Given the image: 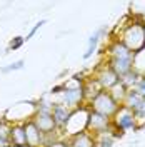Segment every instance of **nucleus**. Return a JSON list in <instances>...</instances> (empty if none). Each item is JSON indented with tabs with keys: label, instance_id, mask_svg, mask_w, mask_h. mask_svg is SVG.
I'll use <instances>...</instances> for the list:
<instances>
[{
	"label": "nucleus",
	"instance_id": "f257e3e1",
	"mask_svg": "<svg viewBox=\"0 0 145 147\" xmlns=\"http://www.w3.org/2000/svg\"><path fill=\"white\" fill-rule=\"evenodd\" d=\"M115 40H120L122 44L125 45L134 52H140L145 49V22L144 17H138V20H132L128 25H124L122 32H120V37L115 38Z\"/></svg>",
	"mask_w": 145,
	"mask_h": 147
},
{
	"label": "nucleus",
	"instance_id": "f03ea898",
	"mask_svg": "<svg viewBox=\"0 0 145 147\" xmlns=\"http://www.w3.org/2000/svg\"><path fill=\"white\" fill-rule=\"evenodd\" d=\"M87 107L90 110H93V112H97V114H102V115L112 119L120 105L112 99V95L107 90H102L99 95H95L92 100L87 102Z\"/></svg>",
	"mask_w": 145,
	"mask_h": 147
},
{
	"label": "nucleus",
	"instance_id": "7ed1b4c3",
	"mask_svg": "<svg viewBox=\"0 0 145 147\" xmlns=\"http://www.w3.org/2000/svg\"><path fill=\"white\" fill-rule=\"evenodd\" d=\"M112 127L115 129L117 132H120L122 136L127 130H132V129L135 130V129H138L137 127V119H135L134 110H130L125 105H120L118 110L113 114V117H112Z\"/></svg>",
	"mask_w": 145,
	"mask_h": 147
},
{
	"label": "nucleus",
	"instance_id": "20e7f679",
	"mask_svg": "<svg viewBox=\"0 0 145 147\" xmlns=\"http://www.w3.org/2000/svg\"><path fill=\"white\" fill-rule=\"evenodd\" d=\"M32 122L47 137H50V136L54 137L57 132V125H55L54 117H52V110H35L32 115Z\"/></svg>",
	"mask_w": 145,
	"mask_h": 147
},
{
	"label": "nucleus",
	"instance_id": "39448f33",
	"mask_svg": "<svg viewBox=\"0 0 145 147\" xmlns=\"http://www.w3.org/2000/svg\"><path fill=\"white\" fill-rule=\"evenodd\" d=\"M55 104H62L68 109H77L85 104V95H83V89L82 85H75V87H65V90L60 94V100Z\"/></svg>",
	"mask_w": 145,
	"mask_h": 147
},
{
	"label": "nucleus",
	"instance_id": "423d86ee",
	"mask_svg": "<svg viewBox=\"0 0 145 147\" xmlns=\"http://www.w3.org/2000/svg\"><path fill=\"white\" fill-rule=\"evenodd\" d=\"M110 130H112V119L90 110L89 120H87V132L95 137V136L105 134V132H110Z\"/></svg>",
	"mask_w": 145,
	"mask_h": 147
},
{
	"label": "nucleus",
	"instance_id": "0eeeda50",
	"mask_svg": "<svg viewBox=\"0 0 145 147\" xmlns=\"http://www.w3.org/2000/svg\"><path fill=\"white\" fill-rule=\"evenodd\" d=\"M93 79L100 84V87H102L103 90H110L113 85H117V84L120 82L118 75L113 72V70H112L107 64L100 65L99 69L95 70V74H93Z\"/></svg>",
	"mask_w": 145,
	"mask_h": 147
},
{
	"label": "nucleus",
	"instance_id": "6e6552de",
	"mask_svg": "<svg viewBox=\"0 0 145 147\" xmlns=\"http://www.w3.org/2000/svg\"><path fill=\"white\" fill-rule=\"evenodd\" d=\"M23 129H25V140H27V147H45V139L37 125L32 122V117L23 122Z\"/></svg>",
	"mask_w": 145,
	"mask_h": 147
},
{
	"label": "nucleus",
	"instance_id": "1a4fd4ad",
	"mask_svg": "<svg viewBox=\"0 0 145 147\" xmlns=\"http://www.w3.org/2000/svg\"><path fill=\"white\" fill-rule=\"evenodd\" d=\"M110 59H122V60H134L135 54L128 49L125 44H122L120 40H113L109 47H107Z\"/></svg>",
	"mask_w": 145,
	"mask_h": 147
},
{
	"label": "nucleus",
	"instance_id": "9d476101",
	"mask_svg": "<svg viewBox=\"0 0 145 147\" xmlns=\"http://www.w3.org/2000/svg\"><path fill=\"white\" fill-rule=\"evenodd\" d=\"M70 114H72V109L65 107L62 104H55L54 102V107H52V117H54V122L57 125V130H64L67 122L70 119Z\"/></svg>",
	"mask_w": 145,
	"mask_h": 147
},
{
	"label": "nucleus",
	"instance_id": "9b49d317",
	"mask_svg": "<svg viewBox=\"0 0 145 147\" xmlns=\"http://www.w3.org/2000/svg\"><path fill=\"white\" fill-rule=\"evenodd\" d=\"M67 144L68 147H95V137L87 130H83V132L70 136L67 139Z\"/></svg>",
	"mask_w": 145,
	"mask_h": 147
},
{
	"label": "nucleus",
	"instance_id": "f8f14e48",
	"mask_svg": "<svg viewBox=\"0 0 145 147\" xmlns=\"http://www.w3.org/2000/svg\"><path fill=\"white\" fill-rule=\"evenodd\" d=\"M107 65L117 74L118 79H122V77L127 75L130 70H134V60H122V59H110L109 57Z\"/></svg>",
	"mask_w": 145,
	"mask_h": 147
},
{
	"label": "nucleus",
	"instance_id": "ddd939ff",
	"mask_svg": "<svg viewBox=\"0 0 145 147\" xmlns=\"http://www.w3.org/2000/svg\"><path fill=\"white\" fill-rule=\"evenodd\" d=\"M10 147H27L23 122L12 124V132H10Z\"/></svg>",
	"mask_w": 145,
	"mask_h": 147
},
{
	"label": "nucleus",
	"instance_id": "4468645a",
	"mask_svg": "<svg viewBox=\"0 0 145 147\" xmlns=\"http://www.w3.org/2000/svg\"><path fill=\"white\" fill-rule=\"evenodd\" d=\"M82 89H83V95H85V104L89 100H92L95 95H99L100 92L103 90L102 87H100V84L93 79V77H87L83 84H82Z\"/></svg>",
	"mask_w": 145,
	"mask_h": 147
},
{
	"label": "nucleus",
	"instance_id": "2eb2a0df",
	"mask_svg": "<svg viewBox=\"0 0 145 147\" xmlns=\"http://www.w3.org/2000/svg\"><path fill=\"white\" fill-rule=\"evenodd\" d=\"M105 34H107V25H103L102 28H99V30H97V32H95V34H93V35L90 37V38H89L87 52L83 54V59H85V60H89V59H90L92 55L95 54V50H97V45H99L100 38H102L103 35H105Z\"/></svg>",
	"mask_w": 145,
	"mask_h": 147
},
{
	"label": "nucleus",
	"instance_id": "dca6fc26",
	"mask_svg": "<svg viewBox=\"0 0 145 147\" xmlns=\"http://www.w3.org/2000/svg\"><path fill=\"white\" fill-rule=\"evenodd\" d=\"M144 99L145 97L138 90H135V89H128L127 95H125V100H124L122 105H125V107H128L130 110H134V109H137V107L142 104Z\"/></svg>",
	"mask_w": 145,
	"mask_h": 147
},
{
	"label": "nucleus",
	"instance_id": "f3484780",
	"mask_svg": "<svg viewBox=\"0 0 145 147\" xmlns=\"http://www.w3.org/2000/svg\"><path fill=\"white\" fill-rule=\"evenodd\" d=\"M107 92L112 95V99L117 102L118 105H122V104H124V100H125V95H127L128 89L122 82H118L117 85H113V87H112L110 90H107Z\"/></svg>",
	"mask_w": 145,
	"mask_h": 147
},
{
	"label": "nucleus",
	"instance_id": "a211bd4d",
	"mask_svg": "<svg viewBox=\"0 0 145 147\" xmlns=\"http://www.w3.org/2000/svg\"><path fill=\"white\" fill-rule=\"evenodd\" d=\"M140 77H142V75L137 72V70H130L127 75H124V77L120 79V82L124 84L127 89H134V87L137 85V82L140 80Z\"/></svg>",
	"mask_w": 145,
	"mask_h": 147
},
{
	"label": "nucleus",
	"instance_id": "6ab92c4d",
	"mask_svg": "<svg viewBox=\"0 0 145 147\" xmlns=\"http://www.w3.org/2000/svg\"><path fill=\"white\" fill-rule=\"evenodd\" d=\"M10 132H12V122L9 119H0V139L10 140Z\"/></svg>",
	"mask_w": 145,
	"mask_h": 147
},
{
	"label": "nucleus",
	"instance_id": "aec40b11",
	"mask_svg": "<svg viewBox=\"0 0 145 147\" xmlns=\"http://www.w3.org/2000/svg\"><path fill=\"white\" fill-rule=\"evenodd\" d=\"M25 67V60H15V62H12L10 65H7V67H2L0 69V72L2 74H10V72H17V70H22Z\"/></svg>",
	"mask_w": 145,
	"mask_h": 147
},
{
	"label": "nucleus",
	"instance_id": "412c9836",
	"mask_svg": "<svg viewBox=\"0 0 145 147\" xmlns=\"http://www.w3.org/2000/svg\"><path fill=\"white\" fill-rule=\"evenodd\" d=\"M25 44V37H22V35H17V37H13L12 40H10V44H9V49H7V52H13V50H18L20 47Z\"/></svg>",
	"mask_w": 145,
	"mask_h": 147
},
{
	"label": "nucleus",
	"instance_id": "4be33fe9",
	"mask_svg": "<svg viewBox=\"0 0 145 147\" xmlns=\"http://www.w3.org/2000/svg\"><path fill=\"white\" fill-rule=\"evenodd\" d=\"M134 114H135L137 120H144L145 119V99L142 100V104H140L137 109H134Z\"/></svg>",
	"mask_w": 145,
	"mask_h": 147
},
{
	"label": "nucleus",
	"instance_id": "5701e85b",
	"mask_svg": "<svg viewBox=\"0 0 145 147\" xmlns=\"http://www.w3.org/2000/svg\"><path fill=\"white\" fill-rule=\"evenodd\" d=\"M45 24H47V20H45V18H42L40 22H37L35 25L32 27V30H30V32L27 34V37H25V40H30V38H32V37H34V35L37 34V30H38V28L42 27V25H45Z\"/></svg>",
	"mask_w": 145,
	"mask_h": 147
},
{
	"label": "nucleus",
	"instance_id": "b1692460",
	"mask_svg": "<svg viewBox=\"0 0 145 147\" xmlns=\"http://www.w3.org/2000/svg\"><path fill=\"white\" fill-rule=\"evenodd\" d=\"M134 89H135V90H138L145 97V75H142V77H140V80L137 82V85L134 87Z\"/></svg>",
	"mask_w": 145,
	"mask_h": 147
},
{
	"label": "nucleus",
	"instance_id": "393cba45",
	"mask_svg": "<svg viewBox=\"0 0 145 147\" xmlns=\"http://www.w3.org/2000/svg\"><path fill=\"white\" fill-rule=\"evenodd\" d=\"M45 147H68V144H67V140H60V139H55V140H52L50 144H47Z\"/></svg>",
	"mask_w": 145,
	"mask_h": 147
},
{
	"label": "nucleus",
	"instance_id": "a878e982",
	"mask_svg": "<svg viewBox=\"0 0 145 147\" xmlns=\"http://www.w3.org/2000/svg\"><path fill=\"white\" fill-rule=\"evenodd\" d=\"M144 22H145V17H144Z\"/></svg>",
	"mask_w": 145,
	"mask_h": 147
}]
</instances>
